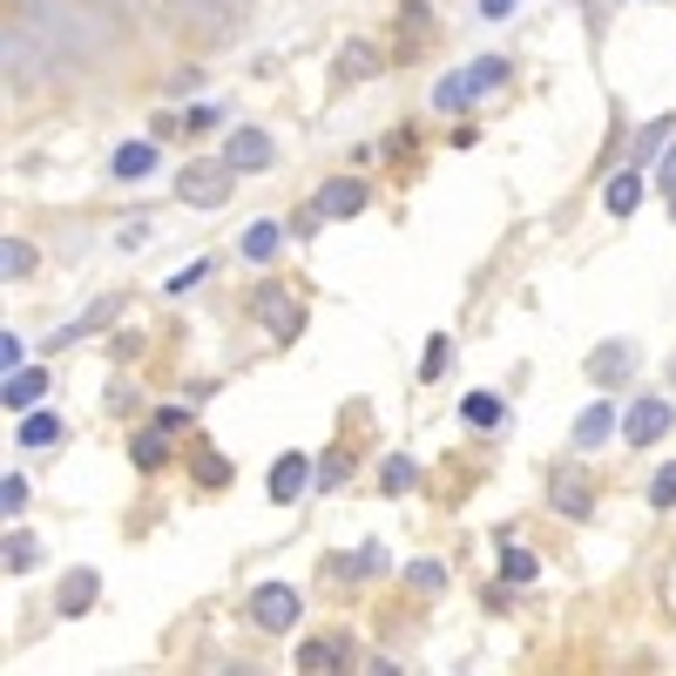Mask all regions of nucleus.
<instances>
[{"label": "nucleus", "instance_id": "nucleus-1", "mask_svg": "<svg viewBox=\"0 0 676 676\" xmlns=\"http://www.w3.org/2000/svg\"><path fill=\"white\" fill-rule=\"evenodd\" d=\"M14 21L34 34V42H42L48 55L55 48H75V55H95V21L89 14H75L68 0H21L14 8Z\"/></svg>", "mask_w": 676, "mask_h": 676}, {"label": "nucleus", "instance_id": "nucleus-2", "mask_svg": "<svg viewBox=\"0 0 676 676\" xmlns=\"http://www.w3.org/2000/svg\"><path fill=\"white\" fill-rule=\"evenodd\" d=\"M230 183H237L230 156H196V163L176 170V204H190V210H224V204H230Z\"/></svg>", "mask_w": 676, "mask_h": 676}, {"label": "nucleus", "instance_id": "nucleus-3", "mask_svg": "<svg viewBox=\"0 0 676 676\" xmlns=\"http://www.w3.org/2000/svg\"><path fill=\"white\" fill-rule=\"evenodd\" d=\"M507 82V61H473V68H460V75H447L440 89H433V108H447V115H460V108H473L488 89H501Z\"/></svg>", "mask_w": 676, "mask_h": 676}, {"label": "nucleus", "instance_id": "nucleus-4", "mask_svg": "<svg viewBox=\"0 0 676 676\" xmlns=\"http://www.w3.org/2000/svg\"><path fill=\"white\" fill-rule=\"evenodd\" d=\"M669 400H663V392H643V400H635L629 406V420H622V440H635V447H650V440H663V433H669Z\"/></svg>", "mask_w": 676, "mask_h": 676}, {"label": "nucleus", "instance_id": "nucleus-5", "mask_svg": "<svg viewBox=\"0 0 676 676\" xmlns=\"http://www.w3.org/2000/svg\"><path fill=\"white\" fill-rule=\"evenodd\" d=\"M251 616H257V629L285 635V629H298V595H291L285 582H264V588L251 595Z\"/></svg>", "mask_w": 676, "mask_h": 676}, {"label": "nucleus", "instance_id": "nucleus-6", "mask_svg": "<svg viewBox=\"0 0 676 676\" xmlns=\"http://www.w3.org/2000/svg\"><path fill=\"white\" fill-rule=\"evenodd\" d=\"M176 8L190 14V27H204V34H237L251 14V0H176Z\"/></svg>", "mask_w": 676, "mask_h": 676}, {"label": "nucleus", "instance_id": "nucleus-7", "mask_svg": "<svg viewBox=\"0 0 676 676\" xmlns=\"http://www.w3.org/2000/svg\"><path fill=\"white\" fill-rule=\"evenodd\" d=\"M548 501L562 507V514H575V522H582V514H595V488H588V473L554 467V473H548Z\"/></svg>", "mask_w": 676, "mask_h": 676}, {"label": "nucleus", "instance_id": "nucleus-8", "mask_svg": "<svg viewBox=\"0 0 676 676\" xmlns=\"http://www.w3.org/2000/svg\"><path fill=\"white\" fill-rule=\"evenodd\" d=\"M95 582H102L95 569H68V575H61V595H55V609H61V616H89V609H95Z\"/></svg>", "mask_w": 676, "mask_h": 676}, {"label": "nucleus", "instance_id": "nucleus-9", "mask_svg": "<svg viewBox=\"0 0 676 676\" xmlns=\"http://www.w3.org/2000/svg\"><path fill=\"white\" fill-rule=\"evenodd\" d=\"M224 156H230V170H271V156H277V149H271V136H264V129H237Z\"/></svg>", "mask_w": 676, "mask_h": 676}, {"label": "nucleus", "instance_id": "nucleus-10", "mask_svg": "<svg viewBox=\"0 0 676 676\" xmlns=\"http://www.w3.org/2000/svg\"><path fill=\"white\" fill-rule=\"evenodd\" d=\"M359 210H366V183L339 176V183L318 190V217H359Z\"/></svg>", "mask_w": 676, "mask_h": 676}, {"label": "nucleus", "instance_id": "nucleus-11", "mask_svg": "<svg viewBox=\"0 0 676 676\" xmlns=\"http://www.w3.org/2000/svg\"><path fill=\"white\" fill-rule=\"evenodd\" d=\"M629 359H635V352H629L622 339H609V345H595V352H588V373L603 379V386H622V379H629Z\"/></svg>", "mask_w": 676, "mask_h": 676}, {"label": "nucleus", "instance_id": "nucleus-12", "mask_svg": "<svg viewBox=\"0 0 676 676\" xmlns=\"http://www.w3.org/2000/svg\"><path fill=\"white\" fill-rule=\"evenodd\" d=\"M305 481H311V460H305V454H285V460L271 467V501H298Z\"/></svg>", "mask_w": 676, "mask_h": 676}, {"label": "nucleus", "instance_id": "nucleus-13", "mask_svg": "<svg viewBox=\"0 0 676 676\" xmlns=\"http://www.w3.org/2000/svg\"><path fill=\"white\" fill-rule=\"evenodd\" d=\"M460 420H467L473 433H501V420H507V406L494 400V392H467V400H460Z\"/></svg>", "mask_w": 676, "mask_h": 676}, {"label": "nucleus", "instance_id": "nucleus-14", "mask_svg": "<svg viewBox=\"0 0 676 676\" xmlns=\"http://www.w3.org/2000/svg\"><path fill=\"white\" fill-rule=\"evenodd\" d=\"M42 386H48V373H42V366H21V373H14L8 386H0V400H8L14 413H27L34 400H42Z\"/></svg>", "mask_w": 676, "mask_h": 676}, {"label": "nucleus", "instance_id": "nucleus-15", "mask_svg": "<svg viewBox=\"0 0 676 676\" xmlns=\"http://www.w3.org/2000/svg\"><path fill=\"white\" fill-rule=\"evenodd\" d=\"M156 170V142H123V149H115V176H123V183H142Z\"/></svg>", "mask_w": 676, "mask_h": 676}, {"label": "nucleus", "instance_id": "nucleus-16", "mask_svg": "<svg viewBox=\"0 0 676 676\" xmlns=\"http://www.w3.org/2000/svg\"><path fill=\"white\" fill-rule=\"evenodd\" d=\"M277 251H285V224H251L244 230V257L251 264H271Z\"/></svg>", "mask_w": 676, "mask_h": 676}, {"label": "nucleus", "instance_id": "nucleus-17", "mask_svg": "<svg viewBox=\"0 0 676 676\" xmlns=\"http://www.w3.org/2000/svg\"><path fill=\"white\" fill-rule=\"evenodd\" d=\"M359 75H379V48L373 42H345L339 48V82H359Z\"/></svg>", "mask_w": 676, "mask_h": 676}, {"label": "nucleus", "instance_id": "nucleus-18", "mask_svg": "<svg viewBox=\"0 0 676 676\" xmlns=\"http://www.w3.org/2000/svg\"><path fill=\"white\" fill-rule=\"evenodd\" d=\"M609 433H616V413H609L603 400H595V406H588V413L575 420V447H603Z\"/></svg>", "mask_w": 676, "mask_h": 676}, {"label": "nucleus", "instance_id": "nucleus-19", "mask_svg": "<svg viewBox=\"0 0 676 676\" xmlns=\"http://www.w3.org/2000/svg\"><path fill=\"white\" fill-rule=\"evenodd\" d=\"M603 204H609L616 217H629L635 204H643V176H609V190H603Z\"/></svg>", "mask_w": 676, "mask_h": 676}, {"label": "nucleus", "instance_id": "nucleus-20", "mask_svg": "<svg viewBox=\"0 0 676 676\" xmlns=\"http://www.w3.org/2000/svg\"><path fill=\"white\" fill-rule=\"evenodd\" d=\"M257 318H264V325L277 318V339L298 332V318H291V298H285V291H264V298H257Z\"/></svg>", "mask_w": 676, "mask_h": 676}, {"label": "nucleus", "instance_id": "nucleus-21", "mask_svg": "<svg viewBox=\"0 0 676 676\" xmlns=\"http://www.w3.org/2000/svg\"><path fill=\"white\" fill-rule=\"evenodd\" d=\"M61 440V420L55 413H27L21 420V447H55Z\"/></svg>", "mask_w": 676, "mask_h": 676}, {"label": "nucleus", "instance_id": "nucleus-22", "mask_svg": "<svg viewBox=\"0 0 676 676\" xmlns=\"http://www.w3.org/2000/svg\"><path fill=\"white\" fill-rule=\"evenodd\" d=\"M34 271V244L27 237H8V244H0V277H27Z\"/></svg>", "mask_w": 676, "mask_h": 676}, {"label": "nucleus", "instance_id": "nucleus-23", "mask_svg": "<svg viewBox=\"0 0 676 676\" xmlns=\"http://www.w3.org/2000/svg\"><path fill=\"white\" fill-rule=\"evenodd\" d=\"M447 359H454V345L433 332V339H426V352H420V379H440V373H447Z\"/></svg>", "mask_w": 676, "mask_h": 676}, {"label": "nucleus", "instance_id": "nucleus-24", "mask_svg": "<svg viewBox=\"0 0 676 676\" xmlns=\"http://www.w3.org/2000/svg\"><path fill=\"white\" fill-rule=\"evenodd\" d=\"M406 582H413V595H440V588H447V569H440V562H413Z\"/></svg>", "mask_w": 676, "mask_h": 676}, {"label": "nucleus", "instance_id": "nucleus-25", "mask_svg": "<svg viewBox=\"0 0 676 676\" xmlns=\"http://www.w3.org/2000/svg\"><path fill=\"white\" fill-rule=\"evenodd\" d=\"M501 582H535V554L528 548H501Z\"/></svg>", "mask_w": 676, "mask_h": 676}, {"label": "nucleus", "instance_id": "nucleus-26", "mask_svg": "<svg viewBox=\"0 0 676 676\" xmlns=\"http://www.w3.org/2000/svg\"><path fill=\"white\" fill-rule=\"evenodd\" d=\"M379 481H386V494H406V488H413V460H406V454H392V460L379 467Z\"/></svg>", "mask_w": 676, "mask_h": 676}, {"label": "nucleus", "instance_id": "nucleus-27", "mask_svg": "<svg viewBox=\"0 0 676 676\" xmlns=\"http://www.w3.org/2000/svg\"><path fill=\"white\" fill-rule=\"evenodd\" d=\"M298 663H305V669H339V663H345V643H305Z\"/></svg>", "mask_w": 676, "mask_h": 676}, {"label": "nucleus", "instance_id": "nucleus-28", "mask_svg": "<svg viewBox=\"0 0 676 676\" xmlns=\"http://www.w3.org/2000/svg\"><path fill=\"white\" fill-rule=\"evenodd\" d=\"M650 507H676V467H656V481H650Z\"/></svg>", "mask_w": 676, "mask_h": 676}, {"label": "nucleus", "instance_id": "nucleus-29", "mask_svg": "<svg viewBox=\"0 0 676 676\" xmlns=\"http://www.w3.org/2000/svg\"><path fill=\"white\" fill-rule=\"evenodd\" d=\"M345 467H352V454H345V447H332L325 460H318V481H325V488H339V481H345Z\"/></svg>", "mask_w": 676, "mask_h": 676}, {"label": "nucleus", "instance_id": "nucleus-30", "mask_svg": "<svg viewBox=\"0 0 676 676\" xmlns=\"http://www.w3.org/2000/svg\"><path fill=\"white\" fill-rule=\"evenodd\" d=\"M656 595H663V616L676 622V554H669V562H663V582H656Z\"/></svg>", "mask_w": 676, "mask_h": 676}, {"label": "nucleus", "instance_id": "nucleus-31", "mask_svg": "<svg viewBox=\"0 0 676 676\" xmlns=\"http://www.w3.org/2000/svg\"><path fill=\"white\" fill-rule=\"evenodd\" d=\"M156 460H163V433H142V440H136V467H156Z\"/></svg>", "mask_w": 676, "mask_h": 676}, {"label": "nucleus", "instance_id": "nucleus-32", "mask_svg": "<svg viewBox=\"0 0 676 676\" xmlns=\"http://www.w3.org/2000/svg\"><path fill=\"white\" fill-rule=\"evenodd\" d=\"M27 507V481H8V488H0V514H21Z\"/></svg>", "mask_w": 676, "mask_h": 676}, {"label": "nucleus", "instance_id": "nucleus-33", "mask_svg": "<svg viewBox=\"0 0 676 676\" xmlns=\"http://www.w3.org/2000/svg\"><path fill=\"white\" fill-rule=\"evenodd\" d=\"M400 34H406V42H420V34H426V8H420V0L400 14Z\"/></svg>", "mask_w": 676, "mask_h": 676}, {"label": "nucleus", "instance_id": "nucleus-34", "mask_svg": "<svg viewBox=\"0 0 676 676\" xmlns=\"http://www.w3.org/2000/svg\"><path fill=\"white\" fill-rule=\"evenodd\" d=\"M27 562H34V541L14 535V541H8V569H27Z\"/></svg>", "mask_w": 676, "mask_h": 676}, {"label": "nucleus", "instance_id": "nucleus-35", "mask_svg": "<svg viewBox=\"0 0 676 676\" xmlns=\"http://www.w3.org/2000/svg\"><path fill=\"white\" fill-rule=\"evenodd\" d=\"M352 569H386V548H379V541H366V548H359V562H352Z\"/></svg>", "mask_w": 676, "mask_h": 676}, {"label": "nucleus", "instance_id": "nucleus-36", "mask_svg": "<svg viewBox=\"0 0 676 676\" xmlns=\"http://www.w3.org/2000/svg\"><path fill=\"white\" fill-rule=\"evenodd\" d=\"M204 481H210V488H224V481H230V467H224L217 454H204Z\"/></svg>", "mask_w": 676, "mask_h": 676}, {"label": "nucleus", "instance_id": "nucleus-37", "mask_svg": "<svg viewBox=\"0 0 676 676\" xmlns=\"http://www.w3.org/2000/svg\"><path fill=\"white\" fill-rule=\"evenodd\" d=\"M514 8H522V0H481V14H488V21H507Z\"/></svg>", "mask_w": 676, "mask_h": 676}]
</instances>
